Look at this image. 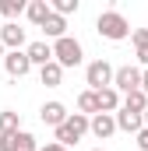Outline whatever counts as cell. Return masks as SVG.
<instances>
[{"mask_svg":"<svg viewBox=\"0 0 148 151\" xmlns=\"http://www.w3.org/2000/svg\"><path fill=\"white\" fill-rule=\"evenodd\" d=\"M95 32L102 39H110V42H123V39L131 35V21H127L120 11H102V14L95 18Z\"/></svg>","mask_w":148,"mask_h":151,"instance_id":"6da1fadb","label":"cell"},{"mask_svg":"<svg viewBox=\"0 0 148 151\" xmlns=\"http://www.w3.org/2000/svg\"><path fill=\"white\" fill-rule=\"evenodd\" d=\"M49 46H53V63H57L60 70L78 67V63L85 60V46H81L74 35H64V39H57V42H49Z\"/></svg>","mask_w":148,"mask_h":151,"instance_id":"7a4b0ae2","label":"cell"},{"mask_svg":"<svg viewBox=\"0 0 148 151\" xmlns=\"http://www.w3.org/2000/svg\"><path fill=\"white\" fill-rule=\"evenodd\" d=\"M88 134V116H81V113H71L57 130H53V141L60 144V148H71V144H78L81 137Z\"/></svg>","mask_w":148,"mask_h":151,"instance_id":"3957f363","label":"cell"},{"mask_svg":"<svg viewBox=\"0 0 148 151\" xmlns=\"http://www.w3.org/2000/svg\"><path fill=\"white\" fill-rule=\"evenodd\" d=\"M85 84H88V91H102V88H113V63L110 60H92L88 67H85Z\"/></svg>","mask_w":148,"mask_h":151,"instance_id":"277c9868","label":"cell"},{"mask_svg":"<svg viewBox=\"0 0 148 151\" xmlns=\"http://www.w3.org/2000/svg\"><path fill=\"white\" fill-rule=\"evenodd\" d=\"M113 88L120 91V99L131 95V91H138V88H141V67H134V63L113 67Z\"/></svg>","mask_w":148,"mask_h":151,"instance_id":"5b68a950","label":"cell"},{"mask_svg":"<svg viewBox=\"0 0 148 151\" xmlns=\"http://www.w3.org/2000/svg\"><path fill=\"white\" fill-rule=\"evenodd\" d=\"M4 70H7V77H14V81H21V77L32 70V63H28V56H25V49H11V53H4Z\"/></svg>","mask_w":148,"mask_h":151,"instance_id":"8992f818","label":"cell"},{"mask_svg":"<svg viewBox=\"0 0 148 151\" xmlns=\"http://www.w3.org/2000/svg\"><path fill=\"white\" fill-rule=\"evenodd\" d=\"M0 46L11 53V49H25L28 46V39H25V28L18 25V21H4L0 25Z\"/></svg>","mask_w":148,"mask_h":151,"instance_id":"52a82bcc","label":"cell"},{"mask_svg":"<svg viewBox=\"0 0 148 151\" xmlns=\"http://www.w3.org/2000/svg\"><path fill=\"white\" fill-rule=\"evenodd\" d=\"M88 134H92L95 141H110L113 134H116V119H113V113H95L92 119H88Z\"/></svg>","mask_w":148,"mask_h":151,"instance_id":"ba28073f","label":"cell"},{"mask_svg":"<svg viewBox=\"0 0 148 151\" xmlns=\"http://www.w3.org/2000/svg\"><path fill=\"white\" fill-rule=\"evenodd\" d=\"M39 141L28 130H18V134H4L0 137V151H36Z\"/></svg>","mask_w":148,"mask_h":151,"instance_id":"9c48e42d","label":"cell"},{"mask_svg":"<svg viewBox=\"0 0 148 151\" xmlns=\"http://www.w3.org/2000/svg\"><path fill=\"white\" fill-rule=\"evenodd\" d=\"M67 116H71V113H67V106H64V102H57V99L42 102V109H39V119H42L46 127H53V130H57V127H60Z\"/></svg>","mask_w":148,"mask_h":151,"instance_id":"30bf717a","label":"cell"},{"mask_svg":"<svg viewBox=\"0 0 148 151\" xmlns=\"http://www.w3.org/2000/svg\"><path fill=\"white\" fill-rule=\"evenodd\" d=\"M25 56H28V63H32V67H46V63L53 60V46H49L46 39H36V42H28V46H25Z\"/></svg>","mask_w":148,"mask_h":151,"instance_id":"8fae6325","label":"cell"},{"mask_svg":"<svg viewBox=\"0 0 148 151\" xmlns=\"http://www.w3.org/2000/svg\"><path fill=\"white\" fill-rule=\"evenodd\" d=\"M113 119H116V130H123V134H138V130L145 127V123H141V113H131V109H123V106L113 113Z\"/></svg>","mask_w":148,"mask_h":151,"instance_id":"7c38bea8","label":"cell"},{"mask_svg":"<svg viewBox=\"0 0 148 151\" xmlns=\"http://www.w3.org/2000/svg\"><path fill=\"white\" fill-rule=\"evenodd\" d=\"M42 35H46V42L64 39V35H67V18H60V14H53V11H49V18L42 21Z\"/></svg>","mask_w":148,"mask_h":151,"instance_id":"4fadbf2b","label":"cell"},{"mask_svg":"<svg viewBox=\"0 0 148 151\" xmlns=\"http://www.w3.org/2000/svg\"><path fill=\"white\" fill-rule=\"evenodd\" d=\"M25 18H28L36 28H42V21L49 18V0H28V4H25Z\"/></svg>","mask_w":148,"mask_h":151,"instance_id":"5bb4252c","label":"cell"},{"mask_svg":"<svg viewBox=\"0 0 148 151\" xmlns=\"http://www.w3.org/2000/svg\"><path fill=\"white\" fill-rule=\"evenodd\" d=\"M95 106H99V113H116V109H120V91H116V88L95 91Z\"/></svg>","mask_w":148,"mask_h":151,"instance_id":"9a60e30c","label":"cell"},{"mask_svg":"<svg viewBox=\"0 0 148 151\" xmlns=\"http://www.w3.org/2000/svg\"><path fill=\"white\" fill-rule=\"evenodd\" d=\"M131 39H134V56H138V63H141V70H145L148 67V28H134Z\"/></svg>","mask_w":148,"mask_h":151,"instance_id":"2e32d148","label":"cell"},{"mask_svg":"<svg viewBox=\"0 0 148 151\" xmlns=\"http://www.w3.org/2000/svg\"><path fill=\"white\" fill-rule=\"evenodd\" d=\"M39 81H42L46 88H60V84H64V70H60V67L49 60L46 67H39Z\"/></svg>","mask_w":148,"mask_h":151,"instance_id":"e0dca14e","label":"cell"},{"mask_svg":"<svg viewBox=\"0 0 148 151\" xmlns=\"http://www.w3.org/2000/svg\"><path fill=\"white\" fill-rule=\"evenodd\" d=\"M28 0H0V21H18Z\"/></svg>","mask_w":148,"mask_h":151,"instance_id":"ac0fdd59","label":"cell"},{"mask_svg":"<svg viewBox=\"0 0 148 151\" xmlns=\"http://www.w3.org/2000/svg\"><path fill=\"white\" fill-rule=\"evenodd\" d=\"M18 130H21V113L0 109V137H4V134H18Z\"/></svg>","mask_w":148,"mask_h":151,"instance_id":"d6986e66","label":"cell"},{"mask_svg":"<svg viewBox=\"0 0 148 151\" xmlns=\"http://www.w3.org/2000/svg\"><path fill=\"white\" fill-rule=\"evenodd\" d=\"M120 106H123V109H131V113H145V109H148V95L138 88V91L123 95V99H120Z\"/></svg>","mask_w":148,"mask_h":151,"instance_id":"ffe728a7","label":"cell"},{"mask_svg":"<svg viewBox=\"0 0 148 151\" xmlns=\"http://www.w3.org/2000/svg\"><path fill=\"white\" fill-rule=\"evenodd\" d=\"M78 113H81V116H88V119L99 113V106H95V91H88V88H85V91L78 95Z\"/></svg>","mask_w":148,"mask_h":151,"instance_id":"44dd1931","label":"cell"},{"mask_svg":"<svg viewBox=\"0 0 148 151\" xmlns=\"http://www.w3.org/2000/svg\"><path fill=\"white\" fill-rule=\"evenodd\" d=\"M78 0H49V11L53 14H60V18H67V14H78Z\"/></svg>","mask_w":148,"mask_h":151,"instance_id":"7402d4cb","label":"cell"},{"mask_svg":"<svg viewBox=\"0 0 148 151\" xmlns=\"http://www.w3.org/2000/svg\"><path fill=\"white\" fill-rule=\"evenodd\" d=\"M134 144H138L141 151H148V127H141V130L134 134Z\"/></svg>","mask_w":148,"mask_h":151,"instance_id":"603a6c76","label":"cell"},{"mask_svg":"<svg viewBox=\"0 0 148 151\" xmlns=\"http://www.w3.org/2000/svg\"><path fill=\"white\" fill-rule=\"evenodd\" d=\"M36 151H67V148H60V144H57V141H46V144H39Z\"/></svg>","mask_w":148,"mask_h":151,"instance_id":"cb8c5ba5","label":"cell"},{"mask_svg":"<svg viewBox=\"0 0 148 151\" xmlns=\"http://www.w3.org/2000/svg\"><path fill=\"white\" fill-rule=\"evenodd\" d=\"M141 91H145V95H148V67H145V70H141Z\"/></svg>","mask_w":148,"mask_h":151,"instance_id":"d4e9b609","label":"cell"},{"mask_svg":"<svg viewBox=\"0 0 148 151\" xmlns=\"http://www.w3.org/2000/svg\"><path fill=\"white\" fill-rule=\"evenodd\" d=\"M141 123H145V127H148V109H145V113H141Z\"/></svg>","mask_w":148,"mask_h":151,"instance_id":"484cf974","label":"cell"},{"mask_svg":"<svg viewBox=\"0 0 148 151\" xmlns=\"http://www.w3.org/2000/svg\"><path fill=\"white\" fill-rule=\"evenodd\" d=\"M4 53H7V49H4V46H0V60H4Z\"/></svg>","mask_w":148,"mask_h":151,"instance_id":"4316f807","label":"cell"},{"mask_svg":"<svg viewBox=\"0 0 148 151\" xmlns=\"http://www.w3.org/2000/svg\"><path fill=\"white\" fill-rule=\"evenodd\" d=\"M92 151H106V148H92Z\"/></svg>","mask_w":148,"mask_h":151,"instance_id":"83f0119b","label":"cell"},{"mask_svg":"<svg viewBox=\"0 0 148 151\" xmlns=\"http://www.w3.org/2000/svg\"><path fill=\"white\" fill-rule=\"evenodd\" d=\"M0 25H4V21H0Z\"/></svg>","mask_w":148,"mask_h":151,"instance_id":"f1b7e54d","label":"cell"}]
</instances>
